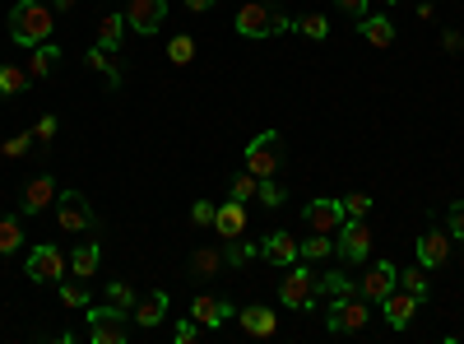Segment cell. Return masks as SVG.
<instances>
[{
  "label": "cell",
  "instance_id": "obj_24",
  "mask_svg": "<svg viewBox=\"0 0 464 344\" xmlns=\"http://www.w3.org/2000/svg\"><path fill=\"white\" fill-rule=\"evenodd\" d=\"M358 29H363V42H372V47H381V51L395 42V23H390L386 14H367V19H358Z\"/></svg>",
  "mask_w": 464,
  "mask_h": 344
},
{
  "label": "cell",
  "instance_id": "obj_45",
  "mask_svg": "<svg viewBox=\"0 0 464 344\" xmlns=\"http://www.w3.org/2000/svg\"><path fill=\"white\" fill-rule=\"evenodd\" d=\"M451 237H460V243H464V200L451 205Z\"/></svg>",
  "mask_w": 464,
  "mask_h": 344
},
{
  "label": "cell",
  "instance_id": "obj_18",
  "mask_svg": "<svg viewBox=\"0 0 464 344\" xmlns=\"http://www.w3.org/2000/svg\"><path fill=\"white\" fill-rule=\"evenodd\" d=\"M190 316L205 326V331H218L232 316V303H223V298H209V294H200L196 303H190Z\"/></svg>",
  "mask_w": 464,
  "mask_h": 344
},
{
  "label": "cell",
  "instance_id": "obj_34",
  "mask_svg": "<svg viewBox=\"0 0 464 344\" xmlns=\"http://www.w3.org/2000/svg\"><path fill=\"white\" fill-rule=\"evenodd\" d=\"M168 61H172V66H190V61H196V38L177 33V38L168 42Z\"/></svg>",
  "mask_w": 464,
  "mask_h": 344
},
{
  "label": "cell",
  "instance_id": "obj_22",
  "mask_svg": "<svg viewBox=\"0 0 464 344\" xmlns=\"http://www.w3.org/2000/svg\"><path fill=\"white\" fill-rule=\"evenodd\" d=\"M162 316H168V294H162V288H158V294H149V298L135 303V326L153 331V326L162 322Z\"/></svg>",
  "mask_w": 464,
  "mask_h": 344
},
{
  "label": "cell",
  "instance_id": "obj_47",
  "mask_svg": "<svg viewBox=\"0 0 464 344\" xmlns=\"http://www.w3.org/2000/svg\"><path fill=\"white\" fill-rule=\"evenodd\" d=\"M181 5H186L190 14H205V10H214V0H181Z\"/></svg>",
  "mask_w": 464,
  "mask_h": 344
},
{
  "label": "cell",
  "instance_id": "obj_4",
  "mask_svg": "<svg viewBox=\"0 0 464 344\" xmlns=\"http://www.w3.org/2000/svg\"><path fill=\"white\" fill-rule=\"evenodd\" d=\"M23 275H29L33 284H61L70 275V256L57 247V243H42L29 251V266H23Z\"/></svg>",
  "mask_w": 464,
  "mask_h": 344
},
{
  "label": "cell",
  "instance_id": "obj_20",
  "mask_svg": "<svg viewBox=\"0 0 464 344\" xmlns=\"http://www.w3.org/2000/svg\"><path fill=\"white\" fill-rule=\"evenodd\" d=\"M241 228H247V205H241V200L218 205V215H214V237H241Z\"/></svg>",
  "mask_w": 464,
  "mask_h": 344
},
{
  "label": "cell",
  "instance_id": "obj_12",
  "mask_svg": "<svg viewBox=\"0 0 464 344\" xmlns=\"http://www.w3.org/2000/svg\"><path fill=\"white\" fill-rule=\"evenodd\" d=\"M162 19H168V0H130L126 5V23L144 38L162 29Z\"/></svg>",
  "mask_w": 464,
  "mask_h": 344
},
{
  "label": "cell",
  "instance_id": "obj_44",
  "mask_svg": "<svg viewBox=\"0 0 464 344\" xmlns=\"http://www.w3.org/2000/svg\"><path fill=\"white\" fill-rule=\"evenodd\" d=\"M196 335H200V322H196V316H190V322H181V326L172 331V340H177V344H190Z\"/></svg>",
  "mask_w": 464,
  "mask_h": 344
},
{
  "label": "cell",
  "instance_id": "obj_38",
  "mask_svg": "<svg viewBox=\"0 0 464 344\" xmlns=\"http://www.w3.org/2000/svg\"><path fill=\"white\" fill-rule=\"evenodd\" d=\"M256 187H260V177L241 168V172L232 177V200H241V205H247V200H256Z\"/></svg>",
  "mask_w": 464,
  "mask_h": 344
},
{
  "label": "cell",
  "instance_id": "obj_46",
  "mask_svg": "<svg viewBox=\"0 0 464 344\" xmlns=\"http://www.w3.org/2000/svg\"><path fill=\"white\" fill-rule=\"evenodd\" d=\"M442 47L455 57V51H464V33H455V29H451V33H442Z\"/></svg>",
  "mask_w": 464,
  "mask_h": 344
},
{
  "label": "cell",
  "instance_id": "obj_28",
  "mask_svg": "<svg viewBox=\"0 0 464 344\" xmlns=\"http://www.w3.org/2000/svg\"><path fill=\"white\" fill-rule=\"evenodd\" d=\"M297 251H302V260L335 256V233H316V237H307V243H297Z\"/></svg>",
  "mask_w": 464,
  "mask_h": 344
},
{
  "label": "cell",
  "instance_id": "obj_13",
  "mask_svg": "<svg viewBox=\"0 0 464 344\" xmlns=\"http://www.w3.org/2000/svg\"><path fill=\"white\" fill-rule=\"evenodd\" d=\"M223 270H228L223 237H218V243H205V247H196V251H190V275H196V279H218Z\"/></svg>",
  "mask_w": 464,
  "mask_h": 344
},
{
  "label": "cell",
  "instance_id": "obj_30",
  "mask_svg": "<svg viewBox=\"0 0 464 344\" xmlns=\"http://www.w3.org/2000/svg\"><path fill=\"white\" fill-rule=\"evenodd\" d=\"M293 33H302L311 42H325L330 38V23H325V14H302V19H293Z\"/></svg>",
  "mask_w": 464,
  "mask_h": 344
},
{
  "label": "cell",
  "instance_id": "obj_1",
  "mask_svg": "<svg viewBox=\"0 0 464 344\" xmlns=\"http://www.w3.org/2000/svg\"><path fill=\"white\" fill-rule=\"evenodd\" d=\"M51 29H57V14H51L47 5H38V0H19V5L10 10V38L19 47L51 42Z\"/></svg>",
  "mask_w": 464,
  "mask_h": 344
},
{
  "label": "cell",
  "instance_id": "obj_39",
  "mask_svg": "<svg viewBox=\"0 0 464 344\" xmlns=\"http://www.w3.org/2000/svg\"><path fill=\"white\" fill-rule=\"evenodd\" d=\"M344 215H348V219H367V215H372V196H363V191L344 196Z\"/></svg>",
  "mask_w": 464,
  "mask_h": 344
},
{
  "label": "cell",
  "instance_id": "obj_23",
  "mask_svg": "<svg viewBox=\"0 0 464 344\" xmlns=\"http://www.w3.org/2000/svg\"><path fill=\"white\" fill-rule=\"evenodd\" d=\"M121 29H126V14H121V10L102 14V19H98V47L112 51V57H121Z\"/></svg>",
  "mask_w": 464,
  "mask_h": 344
},
{
  "label": "cell",
  "instance_id": "obj_49",
  "mask_svg": "<svg viewBox=\"0 0 464 344\" xmlns=\"http://www.w3.org/2000/svg\"><path fill=\"white\" fill-rule=\"evenodd\" d=\"M386 5H399V0H386Z\"/></svg>",
  "mask_w": 464,
  "mask_h": 344
},
{
  "label": "cell",
  "instance_id": "obj_6",
  "mask_svg": "<svg viewBox=\"0 0 464 344\" xmlns=\"http://www.w3.org/2000/svg\"><path fill=\"white\" fill-rule=\"evenodd\" d=\"M288 29H293V19L269 10V5H241L237 10V33L241 38H269V33H288Z\"/></svg>",
  "mask_w": 464,
  "mask_h": 344
},
{
  "label": "cell",
  "instance_id": "obj_21",
  "mask_svg": "<svg viewBox=\"0 0 464 344\" xmlns=\"http://www.w3.org/2000/svg\"><path fill=\"white\" fill-rule=\"evenodd\" d=\"M98 260H102V247H98V243H79V247L70 251V275L89 284V279L98 275Z\"/></svg>",
  "mask_w": 464,
  "mask_h": 344
},
{
  "label": "cell",
  "instance_id": "obj_9",
  "mask_svg": "<svg viewBox=\"0 0 464 344\" xmlns=\"http://www.w3.org/2000/svg\"><path fill=\"white\" fill-rule=\"evenodd\" d=\"M335 256L344 260V266H358V260L372 256V228L363 219H344L339 237H335Z\"/></svg>",
  "mask_w": 464,
  "mask_h": 344
},
{
  "label": "cell",
  "instance_id": "obj_27",
  "mask_svg": "<svg viewBox=\"0 0 464 344\" xmlns=\"http://www.w3.org/2000/svg\"><path fill=\"white\" fill-rule=\"evenodd\" d=\"M316 288L330 294V298H353L358 294V279H348L344 270H330V275H316Z\"/></svg>",
  "mask_w": 464,
  "mask_h": 344
},
{
  "label": "cell",
  "instance_id": "obj_32",
  "mask_svg": "<svg viewBox=\"0 0 464 344\" xmlns=\"http://www.w3.org/2000/svg\"><path fill=\"white\" fill-rule=\"evenodd\" d=\"M29 89V70H19V66H0V98H14Z\"/></svg>",
  "mask_w": 464,
  "mask_h": 344
},
{
  "label": "cell",
  "instance_id": "obj_41",
  "mask_svg": "<svg viewBox=\"0 0 464 344\" xmlns=\"http://www.w3.org/2000/svg\"><path fill=\"white\" fill-rule=\"evenodd\" d=\"M29 149H33V130H29V136H10L5 145H0V154H5V158H23Z\"/></svg>",
  "mask_w": 464,
  "mask_h": 344
},
{
  "label": "cell",
  "instance_id": "obj_36",
  "mask_svg": "<svg viewBox=\"0 0 464 344\" xmlns=\"http://www.w3.org/2000/svg\"><path fill=\"white\" fill-rule=\"evenodd\" d=\"M256 200L265 205V209H279L288 196H284V187H279V181L275 177H260V187H256Z\"/></svg>",
  "mask_w": 464,
  "mask_h": 344
},
{
  "label": "cell",
  "instance_id": "obj_15",
  "mask_svg": "<svg viewBox=\"0 0 464 344\" xmlns=\"http://www.w3.org/2000/svg\"><path fill=\"white\" fill-rule=\"evenodd\" d=\"M446 260H451V233L427 228V233L418 237V266H423V270H442Z\"/></svg>",
  "mask_w": 464,
  "mask_h": 344
},
{
  "label": "cell",
  "instance_id": "obj_29",
  "mask_svg": "<svg viewBox=\"0 0 464 344\" xmlns=\"http://www.w3.org/2000/svg\"><path fill=\"white\" fill-rule=\"evenodd\" d=\"M223 256H228V266H232V270H241L247 260H256V256H260V247L241 243V237H223Z\"/></svg>",
  "mask_w": 464,
  "mask_h": 344
},
{
  "label": "cell",
  "instance_id": "obj_7",
  "mask_svg": "<svg viewBox=\"0 0 464 344\" xmlns=\"http://www.w3.org/2000/svg\"><path fill=\"white\" fill-rule=\"evenodd\" d=\"M84 322H89V340L93 344H126V312L102 303V307H84Z\"/></svg>",
  "mask_w": 464,
  "mask_h": 344
},
{
  "label": "cell",
  "instance_id": "obj_11",
  "mask_svg": "<svg viewBox=\"0 0 464 344\" xmlns=\"http://www.w3.org/2000/svg\"><path fill=\"white\" fill-rule=\"evenodd\" d=\"M395 288H399V270L390 266V260H376V266H367V275L358 279V294H363L372 307H381V298L395 294Z\"/></svg>",
  "mask_w": 464,
  "mask_h": 344
},
{
  "label": "cell",
  "instance_id": "obj_37",
  "mask_svg": "<svg viewBox=\"0 0 464 344\" xmlns=\"http://www.w3.org/2000/svg\"><path fill=\"white\" fill-rule=\"evenodd\" d=\"M107 303L121 307V312H135V303H140V298H135V288L126 279H117V284H107Z\"/></svg>",
  "mask_w": 464,
  "mask_h": 344
},
{
  "label": "cell",
  "instance_id": "obj_48",
  "mask_svg": "<svg viewBox=\"0 0 464 344\" xmlns=\"http://www.w3.org/2000/svg\"><path fill=\"white\" fill-rule=\"evenodd\" d=\"M51 5H57V10H70V5H74V0H51Z\"/></svg>",
  "mask_w": 464,
  "mask_h": 344
},
{
  "label": "cell",
  "instance_id": "obj_16",
  "mask_svg": "<svg viewBox=\"0 0 464 344\" xmlns=\"http://www.w3.org/2000/svg\"><path fill=\"white\" fill-rule=\"evenodd\" d=\"M260 256L269 260V266H279V270H288L293 260H302V251H297V237L284 233V228L265 237V243H260Z\"/></svg>",
  "mask_w": 464,
  "mask_h": 344
},
{
  "label": "cell",
  "instance_id": "obj_33",
  "mask_svg": "<svg viewBox=\"0 0 464 344\" xmlns=\"http://www.w3.org/2000/svg\"><path fill=\"white\" fill-rule=\"evenodd\" d=\"M399 288H404V294H414L418 303H427V270H423V266L399 270Z\"/></svg>",
  "mask_w": 464,
  "mask_h": 344
},
{
  "label": "cell",
  "instance_id": "obj_5",
  "mask_svg": "<svg viewBox=\"0 0 464 344\" xmlns=\"http://www.w3.org/2000/svg\"><path fill=\"white\" fill-rule=\"evenodd\" d=\"M247 172H256V177H275L279 172V163H284V136L279 130H260V136L247 145Z\"/></svg>",
  "mask_w": 464,
  "mask_h": 344
},
{
  "label": "cell",
  "instance_id": "obj_31",
  "mask_svg": "<svg viewBox=\"0 0 464 344\" xmlns=\"http://www.w3.org/2000/svg\"><path fill=\"white\" fill-rule=\"evenodd\" d=\"M23 247V224L10 219V215H0V256H10Z\"/></svg>",
  "mask_w": 464,
  "mask_h": 344
},
{
  "label": "cell",
  "instance_id": "obj_8",
  "mask_svg": "<svg viewBox=\"0 0 464 344\" xmlns=\"http://www.w3.org/2000/svg\"><path fill=\"white\" fill-rule=\"evenodd\" d=\"M51 209H57L61 233H89V228L98 224V215H93V205L84 200V191H61Z\"/></svg>",
  "mask_w": 464,
  "mask_h": 344
},
{
  "label": "cell",
  "instance_id": "obj_3",
  "mask_svg": "<svg viewBox=\"0 0 464 344\" xmlns=\"http://www.w3.org/2000/svg\"><path fill=\"white\" fill-rule=\"evenodd\" d=\"M279 303L284 307H297V312H311L316 303V270H311V260H293L284 284H279Z\"/></svg>",
  "mask_w": 464,
  "mask_h": 344
},
{
  "label": "cell",
  "instance_id": "obj_25",
  "mask_svg": "<svg viewBox=\"0 0 464 344\" xmlns=\"http://www.w3.org/2000/svg\"><path fill=\"white\" fill-rule=\"evenodd\" d=\"M84 61H89L93 70H102V75H107V89H121V57H112V51L93 47V51H84Z\"/></svg>",
  "mask_w": 464,
  "mask_h": 344
},
{
  "label": "cell",
  "instance_id": "obj_43",
  "mask_svg": "<svg viewBox=\"0 0 464 344\" xmlns=\"http://www.w3.org/2000/svg\"><path fill=\"white\" fill-rule=\"evenodd\" d=\"M335 5H339L344 14H353V19H367V14H372V0H335Z\"/></svg>",
  "mask_w": 464,
  "mask_h": 344
},
{
  "label": "cell",
  "instance_id": "obj_14",
  "mask_svg": "<svg viewBox=\"0 0 464 344\" xmlns=\"http://www.w3.org/2000/svg\"><path fill=\"white\" fill-rule=\"evenodd\" d=\"M57 196H61V187H57V181H51L47 172H38L29 187H23L19 209H23V215H47V205H57Z\"/></svg>",
  "mask_w": 464,
  "mask_h": 344
},
{
  "label": "cell",
  "instance_id": "obj_42",
  "mask_svg": "<svg viewBox=\"0 0 464 344\" xmlns=\"http://www.w3.org/2000/svg\"><path fill=\"white\" fill-rule=\"evenodd\" d=\"M57 126H61V121L51 117V112H47V117H38V126H33V140H38V145H51V140H57Z\"/></svg>",
  "mask_w": 464,
  "mask_h": 344
},
{
  "label": "cell",
  "instance_id": "obj_19",
  "mask_svg": "<svg viewBox=\"0 0 464 344\" xmlns=\"http://www.w3.org/2000/svg\"><path fill=\"white\" fill-rule=\"evenodd\" d=\"M237 322H241V331H247V335H256V340H269V335H275L279 331V316L275 312H269V307H241L237 312Z\"/></svg>",
  "mask_w": 464,
  "mask_h": 344
},
{
  "label": "cell",
  "instance_id": "obj_17",
  "mask_svg": "<svg viewBox=\"0 0 464 344\" xmlns=\"http://www.w3.org/2000/svg\"><path fill=\"white\" fill-rule=\"evenodd\" d=\"M381 312H386V322H390L395 331H404L408 322H414V312H418V298L404 294V288H395V294L381 298Z\"/></svg>",
  "mask_w": 464,
  "mask_h": 344
},
{
  "label": "cell",
  "instance_id": "obj_40",
  "mask_svg": "<svg viewBox=\"0 0 464 344\" xmlns=\"http://www.w3.org/2000/svg\"><path fill=\"white\" fill-rule=\"evenodd\" d=\"M214 215H218V205H209V200L190 205V224H196V228H214Z\"/></svg>",
  "mask_w": 464,
  "mask_h": 344
},
{
  "label": "cell",
  "instance_id": "obj_35",
  "mask_svg": "<svg viewBox=\"0 0 464 344\" xmlns=\"http://www.w3.org/2000/svg\"><path fill=\"white\" fill-rule=\"evenodd\" d=\"M57 288H61V303H66V307H74V312H84V307H89V288H84V279H74V284H70V279H61Z\"/></svg>",
  "mask_w": 464,
  "mask_h": 344
},
{
  "label": "cell",
  "instance_id": "obj_26",
  "mask_svg": "<svg viewBox=\"0 0 464 344\" xmlns=\"http://www.w3.org/2000/svg\"><path fill=\"white\" fill-rule=\"evenodd\" d=\"M57 61H61V47L57 42H42V47H33V57H29V79H42L47 70H57Z\"/></svg>",
  "mask_w": 464,
  "mask_h": 344
},
{
  "label": "cell",
  "instance_id": "obj_10",
  "mask_svg": "<svg viewBox=\"0 0 464 344\" xmlns=\"http://www.w3.org/2000/svg\"><path fill=\"white\" fill-rule=\"evenodd\" d=\"M344 200H330V196H320V200H307L302 205V224L311 233H339L344 228Z\"/></svg>",
  "mask_w": 464,
  "mask_h": 344
},
{
  "label": "cell",
  "instance_id": "obj_2",
  "mask_svg": "<svg viewBox=\"0 0 464 344\" xmlns=\"http://www.w3.org/2000/svg\"><path fill=\"white\" fill-rule=\"evenodd\" d=\"M372 322V303L363 294L353 298H330V312H325V331L330 335H358Z\"/></svg>",
  "mask_w": 464,
  "mask_h": 344
}]
</instances>
